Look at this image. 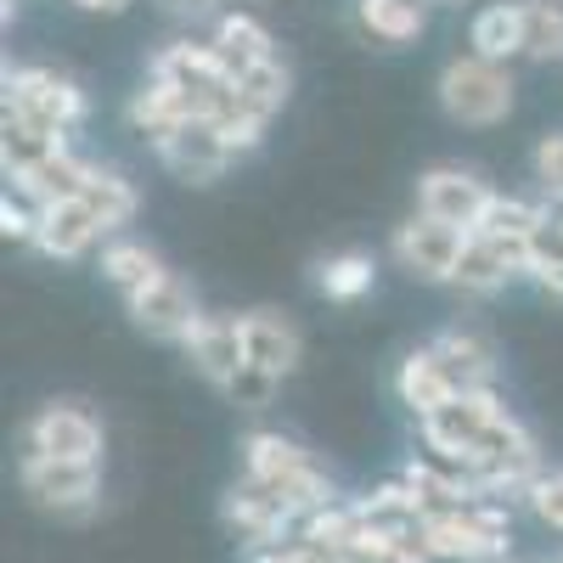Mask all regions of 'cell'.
<instances>
[{
	"instance_id": "cell-1",
	"label": "cell",
	"mask_w": 563,
	"mask_h": 563,
	"mask_svg": "<svg viewBox=\"0 0 563 563\" xmlns=\"http://www.w3.org/2000/svg\"><path fill=\"white\" fill-rule=\"evenodd\" d=\"M147 79L169 85L192 119H220V124L238 119V79H231V68L214 57L209 40H169L153 57Z\"/></svg>"
},
{
	"instance_id": "cell-2",
	"label": "cell",
	"mask_w": 563,
	"mask_h": 563,
	"mask_svg": "<svg viewBox=\"0 0 563 563\" xmlns=\"http://www.w3.org/2000/svg\"><path fill=\"white\" fill-rule=\"evenodd\" d=\"M422 541H429L434 563H507V507L501 501H462L440 507L422 519Z\"/></svg>"
},
{
	"instance_id": "cell-3",
	"label": "cell",
	"mask_w": 563,
	"mask_h": 563,
	"mask_svg": "<svg viewBox=\"0 0 563 563\" xmlns=\"http://www.w3.org/2000/svg\"><path fill=\"white\" fill-rule=\"evenodd\" d=\"M434 90H440V108L456 124H467V130H490V124H501L512 113V74L501 63L474 57V52L451 57L440 68V85Z\"/></svg>"
},
{
	"instance_id": "cell-4",
	"label": "cell",
	"mask_w": 563,
	"mask_h": 563,
	"mask_svg": "<svg viewBox=\"0 0 563 563\" xmlns=\"http://www.w3.org/2000/svg\"><path fill=\"white\" fill-rule=\"evenodd\" d=\"M7 119L68 141V130H79V119H85V90L57 68H12L7 74Z\"/></svg>"
},
{
	"instance_id": "cell-5",
	"label": "cell",
	"mask_w": 563,
	"mask_h": 563,
	"mask_svg": "<svg viewBox=\"0 0 563 563\" xmlns=\"http://www.w3.org/2000/svg\"><path fill=\"white\" fill-rule=\"evenodd\" d=\"M23 490L45 507L63 512V519H79L102 501V462H52V456H23L18 467Z\"/></svg>"
},
{
	"instance_id": "cell-6",
	"label": "cell",
	"mask_w": 563,
	"mask_h": 563,
	"mask_svg": "<svg viewBox=\"0 0 563 563\" xmlns=\"http://www.w3.org/2000/svg\"><path fill=\"white\" fill-rule=\"evenodd\" d=\"M474 231L462 225H445V220H429V214H411L395 238H389V254L400 271H411L417 282H451L456 276V260L467 249Z\"/></svg>"
},
{
	"instance_id": "cell-7",
	"label": "cell",
	"mask_w": 563,
	"mask_h": 563,
	"mask_svg": "<svg viewBox=\"0 0 563 563\" xmlns=\"http://www.w3.org/2000/svg\"><path fill=\"white\" fill-rule=\"evenodd\" d=\"M490 203H496V192L462 164H434V169H422V180H417V214L462 225V231H479Z\"/></svg>"
},
{
	"instance_id": "cell-8",
	"label": "cell",
	"mask_w": 563,
	"mask_h": 563,
	"mask_svg": "<svg viewBox=\"0 0 563 563\" xmlns=\"http://www.w3.org/2000/svg\"><path fill=\"white\" fill-rule=\"evenodd\" d=\"M23 456L52 462H102V422L85 406H45L23 429Z\"/></svg>"
},
{
	"instance_id": "cell-9",
	"label": "cell",
	"mask_w": 563,
	"mask_h": 563,
	"mask_svg": "<svg viewBox=\"0 0 563 563\" xmlns=\"http://www.w3.org/2000/svg\"><path fill=\"white\" fill-rule=\"evenodd\" d=\"M124 310H130V321L141 327V333L164 339V344H186V339L198 333V321H203L192 282L175 276V271H164L153 288H141L135 299H124Z\"/></svg>"
},
{
	"instance_id": "cell-10",
	"label": "cell",
	"mask_w": 563,
	"mask_h": 563,
	"mask_svg": "<svg viewBox=\"0 0 563 563\" xmlns=\"http://www.w3.org/2000/svg\"><path fill=\"white\" fill-rule=\"evenodd\" d=\"M158 158L180 175V180H214V175H225V164L238 158V147H231V135H225V124L220 119H186L180 130H169L164 141H158Z\"/></svg>"
},
{
	"instance_id": "cell-11",
	"label": "cell",
	"mask_w": 563,
	"mask_h": 563,
	"mask_svg": "<svg viewBox=\"0 0 563 563\" xmlns=\"http://www.w3.org/2000/svg\"><path fill=\"white\" fill-rule=\"evenodd\" d=\"M512 276H530V243L474 231L467 249H462V260H456L451 288H462V294H496V288H507Z\"/></svg>"
},
{
	"instance_id": "cell-12",
	"label": "cell",
	"mask_w": 563,
	"mask_h": 563,
	"mask_svg": "<svg viewBox=\"0 0 563 563\" xmlns=\"http://www.w3.org/2000/svg\"><path fill=\"white\" fill-rule=\"evenodd\" d=\"M225 525L238 530L254 552H265V547H282L294 530H299V519L288 507H282L265 485H254V479H243V485H231V496H225Z\"/></svg>"
},
{
	"instance_id": "cell-13",
	"label": "cell",
	"mask_w": 563,
	"mask_h": 563,
	"mask_svg": "<svg viewBox=\"0 0 563 563\" xmlns=\"http://www.w3.org/2000/svg\"><path fill=\"white\" fill-rule=\"evenodd\" d=\"M108 238L102 231V220L90 214V203L85 198H63V203H45L40 209V231H34V249L45 254V260H79V254H90Z\"/></svg>"
},
{
	"instance_id": "cell-14",
	"label": "cell",
	"mask_w": 563,
	"mask_h": 563,
	"mask_svg": "<svg viewBox=\"0 0 563 563\" xmlns=\"http://www.w3.org/2000/svg\"><path fill=\"white\" fill-rule=\"evenodd\" d=\"M186 355H192V366L203 372L209 384H231L238 372L249 366V350H243V316H203L198 333L186 339Z\"/></svg>"
},
{
	"instance_id": "cell-15",
	"label": "cell",
	"mask_w": 563,
	"mask_h": 563,
	"mask_svg": "<svg viewBox=\"0 0 563 563\" xmlns=\"http://www.w3.org/2000/svg\"><path fill=\"white\" fill-rule=\"evenodd\" d=\"M243 350H249V366L271 372V378H288L299 366V327L282 310H249L243 316Z\"/></svg>"
},
{
	"instance_id": "cell-16",
	"label": "cell",
	"mask_w": 563,
	"mask_h": 563,
	"mask_svg": "<svg viewBox=\"0 0 563 563\" xmlns=\"http://www.w3.org/2000/svg\"><path fill=\"white\" fill-rule=\"evenodd\" d=\"M395 395H400V406H411L417 422H422L429 411L451 406L462 389H456V378L445 372V361L434 355V344H422V350H411V355L400 361V372H395Z\"/></svg>"
},
{
	"instance_id": "cell-17",
	"label": "cell",
	"mask_w": 563,
	"mask_h": 563,
	"mask_svg": "<svg viewBox=\"0 0 563 563\" xmlns=\"http://www.w3.org/2000/svg\"><path fill=\"white\" fill-rule=\"evenodd\" d=\"M209 45H214V57L231 68V79H243L249 68L276 63V52H271V29H265L254 12H220L214 29H209Z\"/></svg>"
},
{
	"instance_id": "cell-18",
	"label": "cell",
	"mask_w": 563,
	"mask_h": 563,
	"mask_svg": "<svg viewBox=\"0 0 563 563\" xmlns=\"http://www.w3.org/2000/svg\"><path fill=\"white\" fill-rule=\"evenodd\" d=\"M467 52L485 63H512L525 57V0H490L485 12H474V29H467Z\"/></svg>"
},
{
	"instance_id": "cell-19",
	"label": "cell",
	"mask_w": 563,
	"mask_h": 563,
	"mask_svg": "<svg viewBox=\"0 0 563 563\" xmlns=\"http://www.w3.org/2000/svg\"><path fill=\"white\" fill-rule=\"evenodd\" d=\"M434 355L445 361V372L456 378L462 395H479V389H496V350L479 339V333H467V327H451V333L434 339Z\"/></svg>"
},
{
	"instance_id": "cell-20",
	"label": "cell",
	"mask_w": 563,
	"mask_h": 563,
	"mask_svg": "<svg viewBox=\"0 0 563 563\" xmlns=\"http://www.w3.org/2000/svg\"><path fill=\"white\" fill-rule=\"evenodd\" d=\"M310 462H316V456H310L299 440H288V434L254 429V434L243 440V479H254V485H276V479L299 474V467H310Z\"/></svg>"
},
{
	"instance_id": "cell-21",
	"label": "cell",
	"mask_w": 563,
	"mask_h": 563,
	"mask_svg": "<svg viewBox=\"0 0 563 563\" xmlns=\"http://www.w3.org/2000/svg\"><path fill=\"white\" fill-rule=\"evenodd\" d=\"M355 18L372 40L411 45L422 29H429V0H355Z\"/></svg>"
},
{
	"instance_id": "cell-22",
	"label": "cell",
	"mask_w": 563,
	"mask_h": 563,
	"mask_svg": "<svg viewBox=\"0 0 563 563\" xmlns=\"http://www.w3.org/2000/svg\"><path fill=\"white\" fill-rule=\"evenodd\" d=\"M102 276L113 282L124 299H135L141 288H153V282L164 276V260H158L147 243H135V238H113V243L102 249Z\"/></svg>"
},
{
	"instance_id": "cell-23",
	"label": "cell",
	"mask_w": 563,
	"mask_h": 563,
	"mask_svg": "<svg viewBox=\"0 0 563 563\" xmlns=\"http://www.w3.org/2000/svg\"><path fill=\"white\" fill-rule=\"evenodd\" d=\"M79 198L90 203V214L102 220L108 238H113V231H124V225L135 220V209H141L135 186H130L119 169H102V164H90V180H85V192H79Z\"/></svg>"
},
{
	"instance_id": "cell-24",
	"label": "cell",
	"mask_w": 563,
	"mask_h": 563,
	"mask_svg": "<svg viewBox=\"0 0 563 563\" xmlns=\"http://www.w3.org/2000/svg\"><path fill=\"white\" fill-rule=\"evenodd\" d=\"M130 124L141 130V135H147L153 141V147H158V141L169 135V130H180L186 119H192V113H186V102L175 97V90L169 85H158V79H147V85H141L135 90V97H130Z\"/></svg>"
},
{
	"instance_id": "cell-25",
	"label": "cell",
	"mask_w": 563,
	"mask_h": 563,
	"mask_svg": "<svg viewBox=\"0 0 563 563\" xmlns=\"http://www.w3.org/2000/svg\"><path fill=\"white\" fill-rule=\"evenodd\" d=\"M372 282H378V265H372V254H361V249H350V254H327V260L316 265V288H321L327 299H339V305L366 299V294H372Z\"/></svg>"
},
{
	"instance_id": "cell-26",
	"label": "cell",
	"mask_w": 563,
	"mask_h": 563,
	"mask_svg": "<svg viewBox=\"0 0 563 563\" xmlns=\"http://www.w3.org/2000/svg\"><path fill=\"white\" fill-rule=\"evenodd\" d=\"M282 102H288V68L282 63H265V68H249L238 79V113L254 119V124H271L282 113Z\"/></svg>"
},
{
	"instance_id": "cell-27",
	"label": "cell",
	"mask_w": 563,
	"mask_h": 563,
	"mask_svg": "<svg viewBox=\"0 0 563 563\" xmlns=\"http://www.w3.org/2000/svg\"><path fill=\"white\" fill-rule=\"evenodd\" d=\"M552 220V203H530V198H501L496 192V203L485 209V220H479V231H490V238H512V243H530L536 231Z\"/></svg>"
},
{
	"instance_id": "cell-28",
	"label": "cell",
	"mask_w": 563,
	"mask_h": 563,
	"mask_svg": "<svg viewBox=\"0 0 563 563\" xmlns=\"http://www.w3.org/2000/svg\"><path fill=\"white\" fill-rule=\"evenodd\" d=\"M525 57L563 63V0H525Z\"/></svg>"
},
{
	"instance_id": "cell-29",
	"label": "cell",
	"mask_w": 563,
	"mask_h": 563,
	"mask_svg": "<svg viewBox=\"0 0 563 563\" xmlns=\"http://www.w3.org/2000/svg\"><path fill=\"white\" fill-rule=\"evenodd\" d=\"M530 276L552 299H563V231H558V220H547L530 238Z\"/></svg>"
},
{
	"instance_id": "cell-30",
	"label": "cell",
	"mask_w": 563,
	"mask_h": 563,
	"mask_svg": "<svg viewBox=\"0 0 563 563\" xmlns=\"http://www.w3.org/2000/svg\"><path fill=\"white\" fill-rule=\"evenodd\" d=\"M530 512H536V519L547 525V530H558L563 536V467H547V474L530 485Z\"/></svg>"
},
{
	"instance_id": "cell-31",
	"label": "cell",
	"mask_w": 563,
	"mask_h": 563,
	"mask_svg": "<svg viewBox=\"0 0 563 563\" xmlns=\"http://www.w3.org/2000/svg\"><path fill=\"white\" fill-rule=\"evenodd\" d=\"M276 384H282V378H271V372H260V366H243L238 378L225 384V395H231V406H243V411H265V406L276 400Z\"/></svg>"
},
{
	"instance_id": "cell-32",
	"label": "cell",
	"mask_w": 563,
	"mask_h": 563,
	"mask_svg": "<svg viewBox=\"0 0 563 563\" xmlns=\"http://www.w3.org/2000/svg\"><path fill=\"white\" fill-rule=\"evenodd\" d=\"M536 180H541V198L552 209H563V130L536 147Z\"/></svg>"
},
{
	"instance_id": "cell-33",
	"label": "cell",
	"mask_w": 563,
	"mask_h": 563,
	"mask_svg": "<svg viewBox=\"0 0 563 563\" xmlns=\"http://www.w3.org/2000/svg\"><path fill=\"white\" fill-rule=\"evenodd\" d=\"M158 7H164L169 18H186V23H203V18H220V12H225L220 0H158Z\"/></svg>"
},
{
	"instance_id": "cell-34",
	"label": "cell",
	"mask_w": 563,
	"mask_h": 563,
	"mask_svg": "<svg viewBox=\"0 0 563 563\" xmlns=\"http://www.w3.org/2000/svg\"><path fill=\"white\" fill-rule=\"evenodd\" d=\"M74 7H79V12H124L130 0H74Z\"/></svg>"
},
{
	"instance_id": "cell-35",
	"label": "cell",
	"mask_w": 563,
	"mask_h": 563,
	"mask_svg": "<svg viewBox=\"0 0 563 563\" xmlns=\"http://www.w3.org/2000/svg\"><path fill=\"white\" fill-rule=\"evenodd\" d=\"M552 220H558V231H563V209H552Z\"/></svg>"
},
{
	"instance_id": "cell-36",
	"label": "cell",
	"mask_w": 563,
	"mask_h": 563,
	"mask_svg": "<svg viewBox=\"0 0 563 563\" xmlns=\"http://www.w3.org/2000/svg\"><path fill=\"white\" fill-rule=\"evenodd\" d=\"M552 563H563V558H552Z\"/></svg>"
}]
</instances>
